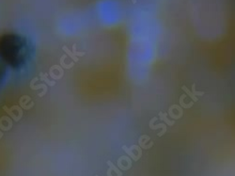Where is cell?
<instances>
[{
  "mask_svg": "<svg viewBox=\"0 0 235 176\" xmlns=\"http://www.w3.org/2000/svg\"><path fill=\"white\" fill-rule=\"evenodd\" d=\"M24 43L15 37H10L7 42L2 44V56L12 65H19L23 62V57L25 54Z\"/></svg>",
  "mask_w": 235,
  "mask_h": 176,
  "instance_id": "1",
  "label": "cell"
}]
</instances>
